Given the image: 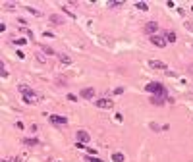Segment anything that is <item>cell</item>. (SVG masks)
I'll list each match as a JSON object with an SVG mask.
<instances>
[{
	"instance_id": "cell-1",
	"label": "cell",
	"mask_w": 193,
	"mask_h": 162,
	"mask_svg": "<svg viewBox=\"0 0 193 162\" xmlns=\"http://www.w3.org/2000/svg\"><path fill=\"white\" fill-rule=\"evenodd\" d=\"M145 89H147L149 93H153V95H156V97H162V98L168 95V93H166V87H164V85L156 83V81H151V83H147V87H145Z\"/></svg>"
},
{
	"instance_id": "cell-2",
	"label": "cell",
	"mask_w": 193,
	"mask_h": 162,
	"mask_svg": "<svg viewBox=\"0 0 193 162\" xmlns=\"http://www.w3.org/2000/svg\"><path fill=\"white\" fill-rule=\"evenodd\" d=\"M23 100L27 102V104H37V102H39V95H37L35 91H31V89H29V91L23 93Z\"/></svg>"
},
{
	"instance_id": "cell-3",
	"label": "cell",
	"mask_w": 193,
	"mask_h": 162,
	"mask_svg": "<svg viewBox=\"0 0 193 162\" xmlns=\"http://www.w3.org/2000/svg\"><path fill=\"white\" fill-rule=\"evenodd\" d=\"M95 104L99 108H102V110H110V108H114V100H112V98H99Z\"/></svg>"
},
{
	"instance_id": "cell-4",
	"label": "cell",
	"mask_w": 193,
	"mask_h": 162,
	"mask_svg": "<svg viewBox=\"0 0 193 162\" xmlns=\"http://www.w3.org/2000/svg\"><path fill=\"white\" fill-rule=\"evenodd\" d=\"M151 42H153L155 46H158V48H164V46H166V42H168V41H166L164 37H158V35H153V37H151Z\"/></svg>"
},
{
	"instance_id": "cell-5",
	"label": "cell",
	"mask_w": 193,
	"mask_h": 162,
	"mask_svg": "<svg viewBox=\"0 0 193 162\" xmlns=\"http://www.w3.org/2000/svg\"><path fill=\"white\" fill-rule=\"evenodd\" d=\"M50 122L54 125H66L68 124V118H64V116H50Z\"/></svg>"
},
{
	"instance_id": "cell-6",
	"label": "cell",
	"mask_w": 193,
	"mask_h": 162,
	"mask_svg": "<svg viewBox=\"0 0 193 162\" xmlns=\"http://www.w3.org/2000/svg\"><path fill=\"white\" fill-rule=\"evenodd\" d=\"M149 66H151L153 69H164V71L168 69V68H166V64H164V62H160V60H151V62H149Z\"/></svg>"
},
{
	"instance_id": "cell-7",
	"label": "cell",
	"mask_w": 193,
	"mask_h": 162,
	"mask_svg": "<svg viewBox=\"0 0 193 162\" xmlns=\"http://www.w3.org/2000/svg\"><path fill=\"white\" fill-rule=\"evenodd\" d=\"M156 29H158V23H156V21H149L147 25H145V31L151 33V37H153V33H155Z\"/></svg>"
},
{
	"instance_id": "cell-8",
	"label": "cell",
	"mask_w": 193,
	"mask_h": 162,
	"mask_svg": "<svg viewBox=\"0 0 193 162\" xmlns=\"http://www.w3.org/2000/svg\"><path fill=\"white\" fill-rule=\"evenodd\" d=\"M23 145H25V147H39V145H41V141H39V139H23Z\"/></svg>"
},
{
	"instance_id": "cell-9",
	"label": "cell",
	"mask_w": 193,
	"mask_h": 162,
	"mask_svg": "<svg viewBox=\"0 0 193 162\" xmlns=\"http://www.w3.org/2000/svg\"><path fill=\"white\" fill-rule=\"evenodd\" d=\"M77 141L79 143H89V133L87 131H77Z\"/></svg>"
},
{
	"instance_id": "cell-10",
	"label": "cell",
	"mask_w": 193,
	"mask_h": 162,
	"mask_svg": "<svg viewBox=\"0 0 193 162\" xmlns=\"http://www.w3.org/2000/svg\"><path fill=\"white\" fill-rule=\"evenodd\" d=\"M81 97L83 98H93L95 97V89H81Z\"/></svg>"
},
{
	"instance_id": "cell-11",
	"label": "cell",
	"mask_w": 193,
	"mask_h": 162,
	"mask_svg": "<svg viewBox=\"0 0 193 162\" xmlns=\"http://www.w3.org/2000/svg\"><path fill=\"white\" fill-rule=\"evenodd\" d=\"M164 39H168V42H176V33L174 31H168L164 35Z\"/></svg>"
},
{
	"instance_id": "cell-12",
	"label": "cell",
	"mask_w": 193,
	"mask_h": 162,
	"mask_svg": "<svg viewBox=\"0 0 193 162\" xmlns=\"http://www.w3.org/2000/svg\"><path fill=\"white\" fill-rule=\"evenodd\" d=\"M58 58H60V62H62V64H72V62H74L70 56H66V54H60Z\"/></svg>"
},
{
	"instance_id": "cell-13",
	"label": "cell",
	"mask_w": 193,
	"mask_h": 162,
	"mask_svg": "<svg viewBox=\"0 0 193 162\" xmlns=\"http://www.w3.org/2000/svg\"><path fill=\"white\" fill-rule=\"evenodd\" d=\"M50 21H52V23H64V18H60L58 14H52V16H50Z\"/></svg>"
},
{
	"instance_id": "cell-14",
	"label": "cell",
	"mask_w": 193,
	"mask_h": 162,
	"mask_svg": "<svg viewBox=\"0 0 193 162\" xmlns=\"http://www.w3.org/2000/svg\"><path fill=\"white\" fill-rule=\"evenodd\" d=\"M135 8H137V10H141V12H147V10H149V6L145 4V2H135Z\"/></svg>"
},
{
	"instance_id": "cell-15",
	"label": "cell",
	"mask_w": 193,
	"mask_h": 162,
	"mask_svg": "<svg viewBox=\"0 0 193 162\" xmlns=\"http://www.w3.org/2000/svg\"><path fill=\"white\" fill-rule=\"evenodd\" d=\"M112 160H114V162H124V154H122V153H114V154H112Z\"/></svg>"
},
{
	"instance_id": "cell-16",
	"label": "cell",
	"mask_w": 193,
	"mask_h": 162,
	"mask_svg": "<svg viewBox=\"0 0 193 162\" xmlns=\"http://www.w3.org/2000/svg\"><path fill=\"white\" fill-rule=\"evenodd\" d=\"M151 102H153V104H164V98H162V97H153Z\"/></svg>"
},
{
	"instance_id": "cell-17",
	"label": "cell",
	"mask_w": 193,
	"mask_h": 162,
	"mask_svg": "<svg viewBox=\"0 0 193 162\" xmlns=\"http://www.w3.org/2000/svg\"><path fill=\"white\" fill-rule=\"evenodd\" d=\"M0 75H2V77H8V71H6L4 62H0Z\"/></svg>"
},
{
	"instance_id": "cell-18",
	"label": "cell",
	"mask_w": 193,
	"mask_h": 162,
	"mask_svg": "<svg viewBox=\"0 0 193 162\" xmlns=\"http://www.w3.org/2000/svg\"><path fill=\"white\" fill-rule=\"evenodd\" d=\"M122 4H124L122 0H116V2H110V4H108V8H118V6H122Z\"/></svg>"
},
{
	"instance_id": "cell-19",
	"label": "cell",
	"mask_w": 193,
	"mask_h": 162,
	"mask_svg": "<svg viewBox=\"0 0 193 162\" xmlns=\"http://www.w3.org/2000/svg\"><path fill=\"white\" fill-rule=\"evenodd\" d=\"M43 52H46V54H56V52L52 50L50 46H43Z\"/></svg>"
},
{
	"instance_id": "cell-20",
	"label": "cell",
	"mask_w": 193,
	"mask_h": 162,
	"mask_svg": "<svg viewBox=\"0 0 193 162\" xmlns=\"http://www.w3.org/2000/svg\"><path fill=\"white\" fill-rule=\"evenodd\" d=\"M29 14H33V16H41V12H39V10H35V8H31V6H29Z\"/></svg>"
},
{
	"instance_id": "cell-21",
	"label": "cell",
	"mask_w": 193,
	"mask_h": 162,
	"mask_svg": "<svg viewBox=\"0 0 193 162\" xmlns=\"http://www.w3.org/2000/svg\"><path fill=\"white\" fill-rule=\"evenodd\" d=\"M66 98H68V100H72V102H75V100H77V97H75L74 93H68V97H66Z\"/></svg>"
},
{
	"instance_id": "cell-22",
	"label": "cell",
	"mask_w": 193,
	"mask_h": 162,
	"mask_svg": "<svg viewBox=\"0 0 193 162\" xmlns=\"http://www.w3.org/2000/svg\"><path fill=\"white\" fill-rule=\"evenodd\" d=\"M151 129H155V131H160V129H164V127H160V125H156V124H151Z\"/></svg>"
},
{
	"instance_id": "cell-23",
	"label": "cell",
	"mask_w": 193,
	"mask_h": 162,
	"mask_svg": "<svg viewBox=\"0 0 193 162\" xmlns=\"http://www.w3.org/2000/svg\"><path fill=\"white\" fill-rule=\"evenodd\" d=\"M16 45H25V42H27V41H25V39H16Z\"/></svg>"
},
{
	"instance_id": "cell-24",
	"label": "cell",
	"mask_w": 193,
	"mask_h": 162,
	"mask_svg": "<svg viewBox=\"0 0 193 162\" xmlns=\"http://www.w3.org/2000/svg\"><path fill=\"white\" fill-rule=\"evenodd\" d=\"M114 93H116V95H122V93H124V87H116Z\"/></svg>"
},
{
	"instance_id": "cell-25",
	"label": "cell",
	"mask_w": 193,
	"mask_h": 162,
	"mask_svg": "<svg viewBox=\"0 0 193 162\" xmlns=\"http://www.w3.org/2000/svg\"><path fill=\"white\" fill-rule=\"evenodd\" d=\"M85 162H102V160H99V158H85Z\"/></svg>"
},
{
	"instance_id": "cell-26",
	"label": "cell",
	"mask_w": 193,
	"mask_h": 162,
	"mask_svg": "<svg viewBox=\"0 0 193 162\" xmlns=\"http://www.w3.org/2000/svg\"><path fill=\"white\" fill-rule=\"evenodd\" d=\"M114 118H116V122H122V120H124V116H122V114H116Z\"/></svg>"
},
{
	"instance_id": "cell-27",
	"label": "cell",
	"mask_w": 193,
	"mask_h": 162,
	"mask_svg": "<svg viewBox=\"0 0 193 162\" xmlns=\"http://www.w3.org/2000/svg\"><path fill=\"white\" fill-rule=\"evenodd\" d=\"M2 162H10V160H2Z\"/></svg>"
},
{
	"instance_id": "cell-28",
	"label": "cell",
	"mask_w": 193,
	"mask_h": 162,
	"mask_svg": "<svg viewBox=\"0 0 193 162\" xmlns=\"http://www.w3.org/2000/svg\"><path fill=\"white\" fill-rule=\"evenodd\" d=\"M191 69H193V66H191Z\"/></svg>"
}]
</instances>
